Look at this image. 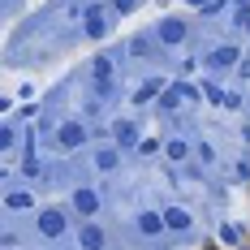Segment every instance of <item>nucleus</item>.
<instances>
[{
    "instance_id": "20e7f679",
    "label": "nucleus",
    "mask_w": 250,
    "mask_h": 250,
    "mask_svg": "<svg viewBox=\"0 0 250 250\" xmlns=\"http://www.w3.org/2000/svg\"><path fill=\"white\" fill-rule=\"evenodd\" d=\"M160 39H164V43H181V39H186V22H181V18H164V22H160Z\"/></svg>"
},
{
    "instance_id": "7ed1b4c3",
    "label": "nucleus",
    "mask_w": 250,
    "mask_h": 250,
    "mask_svg": "<svg viewBox=\"0 0 250 250\" xmlns=\"http://www.w3.org/2000/svg\"><path fill=\"white\" fill-rule=\"evenodd\" d=\"M74 211L78 216H95V211H100V194H95V190H78L74 194Z\"/></svg>"
},
{
    "instance_id": "f8f14e48",
    "label": "nucleus",
    "mask_w": 250,
    "mask_h": 250,
    "mask_svg": "<svg viewBox=\"0 0 250 250\" xmlns=\"http://www.w3.org/2000/svg\"><path fill=\"white\" fill-rule=\"evenodd\" d=\"M177 104H181V91H164V95H160V108H164V112H177Z\"/></svg>"
},
{
    "instance_id": "f03ea898",
    "label": "nucleus",
    "mask_w": 250,
    "mask_h": 250,
    "mask_svg": "<svg viewBox=\"0 0 250 250\" xmlns=\"http://www.w3.org/2000/svg\"><path fill=\"white\" fill-rule=\"evenodd\" d=\"M78 242H82V250H104V246H108V233H104L100 225H82Z\"/></svg>"
},
{
    "instance_id": "4468645a",
    "label": "nucleus",
    "mask_w": 250,
    "mask_h": 250,
    "mask_svg": "<svg viewBox=\"0 0 250 250\" xmlns=\"http://www.w3.org/2000/svg\"><path fill=\"white\" fill-rule=\"evenodd\" d=\"M211 61H216V65H233V61H237V48H220Z\"/></svg>"
},
{
    "instance_id": "ddd939ff",
    "label": "nucleus",
    "mask_w": 250,
    "mask_h": 250,
    "mask_svg": "<svg viewBox=\"0 0 250 250\" xmlns=\"http://www.w3.org/2000/svg\"><path fill=\"white\" fill-rule=\"evenodd\" d=\"M164 151H168V160H186V143H181V138L164 143Z\"/></svg>"
},
{
    "instance_id": "2eb2a0df",
    "label": "nucleus",
    "mask_w": 250,
    "mask_h": 250,
    "mask_svg": "<svg viewBox=\"0 0 250 250\" xmlns=\"http://www.w3.org/2000/svg\"><path fill=\"white\" fill-rule=\"evenodd\" d=\"M108 74H112V61L100 56V61H95V78H108Z\"/></svg>"
},
{
    "instance_id": "f3484780",
    "label": "nucleus",
    "mask_w": 250,
    "mask_h": 250,
    "mask_svg": "<svg viewBox=\"0 0 250 250\" xmlns=\"http://www.w3.org/2000/svg\"><path fill=\"white\" fill-rule=\"evenodd\" d=\"M160 147H164V143H155V138H147V143H143V147H138V151H143V155H155V151H160Z\"/></svg>"
},
{
    "instance_id": "6ab92c4d",
    "label": "nucleus",
    "mask_w": 250,
    "mask_h": 250,
    "mask_svg": "<svg viewBox=\"0 0 250 250\" xmlns=\"http://www.w3.org/2000/svg\"><path fill=\"white\" fill-rule=\"evenodd\" d=\"M203 250H225V246H203Z\"/></svg>"
},
{
    "instance_id": "423d86ee",
    "label": "nucleus",
    "mask_w": 250,
    "mask_h": 250,
    "mask_svg": "<svg viewBox=\"0 0 250 250\" xmlns=\"http://www.w3.org/2000/svg\"><path fill=\"white\" fill-rule=\"evenodd\" d=\"M112 138H117L121 147H134V143H138V125H134V121H117V129H112Z\"/></svg>"
},
{
    "instance_id": "9b49d317",
    "label": "nucleus",
    "mask_w": 250,
    "mask_h": 250,
    "mask_svg": "<svg viewBox=\"0 0 250 250\" xmlns=\"http://www.w3.org/2000/svg\"><path fill=\"white\" fill-rule=\"evenodd\" d=\"M104 30H108V26H104V18H100V13H91V18H86V35H91V39H100Z\"/></svg>"
},
{
    "instance_id": "a211bd4d",
    "label": "nucleus",
    "mask_w": 250,
    "mask_h": 250,
    "mask_svg": "<svg viewBox=\"0 0 250 250\" xmlns=\"http://www.w3.org/2000/svg\"><path fill=\"white\" fill-rule=\"evenodd\" d=\"M112 4H117V13H129V9H134L138 0H112Z\"/></svg>"
},
{
    "instance_id": "1a4fd4ad",
    "label": "nucleus",
    "mask_w": 250,
    "mask_h": 250,
    "mask_svg": "<svg viewBox=\"0 0 250 250\" xmlns=\"http://www.w3.org/2000/svg\"><path fill=\"white\" fill-rule=\"evenodd\" d=\"M4 207H9V211H22V207H35V199H30L26 190H18V194H9V199H4Z\"/></svg>"
},
{
    "instance_id": "6e6552de",
    "label": "nucleus",
    "mask_w": 250,
    "mask_h": 250,
    "mask_svg": "<svg viewBox=\"0 0 250 250\" xmlns=\"http://www.w3.org/2000/svg\"><path fill=\"white\" fill-rule=\"evenodd\" d=\"M138 229H143V233H160V229H164V211H147V216L138 220Z\"/></svg>"
},
{
    "instance_id": "9d476101",
    "label": "nucleus",
    "mask_w": 250,
    "mask_h": 250,
    "mask_svg": "<svg viewBox=\"0 0 250 250\" xmlns=\"http://www.w3.org/2000/svg\"><path fill=\"white\" fill-rule=\"evenodd\" d=\"M95 168H117V151H95Z\"/></svg>"
},
{
    "instance_id": "0eeeda50",
    "label": "nucleus",
    "mask_w": 250,
    "mask_h": 250,
    "mask_svg": "<svg viewBox=\"0 0 250 250\" xmlns=\"http://www.w3.org/2000/svg\"><path fill=\"white\" fill-rule=\"evenodd\" d=\"M164 225L177 229V233H186V229H190V211H186V207H168V211H164Z\"/></svg>"
},
{
    "instance_id": "f257e3e1",
    "label": "nucleus",
    "mask_w": 250,
    "mask_h": 250,
    "mask_svg": "<svg viewBox=\"0 0 250 250\" xmlns=\"http://www.w3.org/2000/svg\"><path fill=\"white\" fill-rule=\"evenodd\" d=\"M65 225H69V216H65L61 207H48V211L39 216V233H43V237H61Z\"/></svg>"
},
{
    "instance_id": "aec40b11",
    "label": "nucleus",
    "mask_w": 250,
    "mask_h": 250,
    "mask_svg": "<svg viewBox=\"0 0 250 250\" xmlns=\"http://www.w3.org/2000/svg\"><path fill=\"white\" fill-rule=\"evenodd\" d=\"M246 30H250V18H246Z\"/></svg>"
},
{
    "instance_id": "39448f33",
    "label": "nucleus",
    "mask_w": 250,
    "mask_h": 250,
    "mask_svg": "<svg viewBox=\"0 0 250 250\" xmlns=\"http://www.w3.org/2000/svg\"><path fill=\"white\" fill-rule=\"evenodd\" d=\"M56 138H61V151H74L78 143H82V125H61V134H56Z\"/></svg>"
},
{
    "instance_id": "dca6fc26",
    "label": "nucleus",
    "mask_w": 250,
    "mask_h": 250,
    "mask_svg": "<svg viewBox=\"0 0 250 250\" xmlns=\"http://www.w3.org/2000/svg\"><path fill=\"white\" fill-rule=\"evenodd\" d=\"M129 52H134V56H147L151 48H147V39H134V43H129Z\"/></svg>"
}]
</instances>
